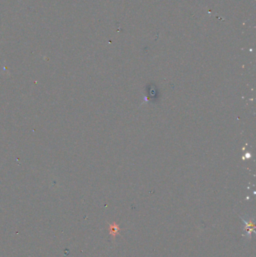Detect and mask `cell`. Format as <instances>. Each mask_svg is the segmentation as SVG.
I'll return each mask as SVG.
<instances>
[{"mask_svg": "<svg viewBox=\"0 0 256 257\" xmlns=\"http://www.w3.org/2000/svg\"><path fill=\"white\" fill-rule=\"evenodd\" d=\"M111 234L112 235H115L116 233L118 232V231H119V227L116 226H115V224H113V226H111Z\"/></svg>", "mask_w": 256, "mask_h": 257, "instance_id": "6da1fadb", "label": "cell"}]
</instances>
